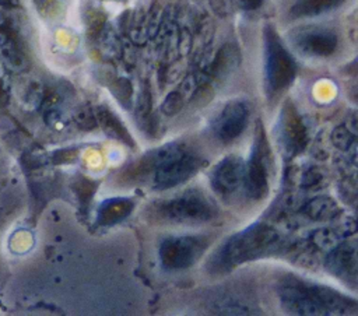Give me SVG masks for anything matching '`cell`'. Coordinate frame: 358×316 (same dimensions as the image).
<instances>
[{"instance_id": "5", "label": "cell", "mask_w": 358, "mask_h": 316, "mask_svg": "<svg viewBox=\"0 0 358 316\" xmlns=\"http://www.w3.org/2000/svg\"><path fill=\"white\" fill-rule=\"evenodd\" d=\"M157 215L173 223L207 221L216 215L214 206L202 195L188 193L157 206Z\"/></svg>"}, {"instance_id": "2", "label": "cell", "mask_w": 358, "mask_h": 316, "mask_svg": "<svg viewBox=\"0 0 358 316\" xmlns=\"http://www.w3.org/2000/svg\"><path fill=\"white\" fill-rule=\"evenodd\" d=\"M277 242L279 235L272 227L256 223L225 242L218 253V263L221 268H232L269 253Z\"/></svg>"}, {"instance_id": "16", "label": "cell", "mask_w": 358, "mask_h": 316, "mask_svg": "<svg viewBox=\"0 0 358 316\" xmlns=\"http://www.w3.org/2000/svg\"><path fill=\"white\" fill-rule=\"evenodd\" d=\"M181 102H182V99H181V97H179V94L178 92H172V94H169L167 97L162 108L165 110V112H173L178 108H181Z\"/></svg>"}, {"instance_id": "6", "label": "cell", "mask_w": 358, "mask_h": 316, "mask_svg": "<svg viewBox=\"0 0 358 316\" xmlns=\"http://www.w3.org/2000/svg\"><path fill=\"white\" fill-rule=\"evenodd\" d=\"M207 242L198 237H178L167 239L160 249V257L164 268L171 270L187 269L195 265L203 255Z\"/></svg>"}, {"instance_id": "4", "label": "cell", "mask_w": 358, "mask_h": 316, "mask_svg": "<svg viewBox=\"0 0 358 316\" xmlns=\"http://www.w3.org/2000/svg\"><path fill=\"white\" fill-rule=\"evenodd\" d=\"M296 65L272 27L265 30V76L267 90L279 92L294 80Z\"/></svg>"}, {"instance_id": "11", "label": "cell", "mask_w": 358, "mask_h": 316, "mask_svg": "<svg viewBox=\"0 0 358 316\" xmlns=\"http://www.w3.org/2000/svg\"><path fill=\"white\" fill-rule=\"evenodd\" d=\"M328 270L344 280L350 279L355 282L357 276V257L355 248L350 245H341L329 253L326 259Z\"/></svg>"}, {"instance_id": "9", "label": "cell", "mask_w": 358, "mask_h": 316, "mask_svg": "<svg viewBox=\"0 0 358 316\" xmlns=\"http://www.w3.org/2000/svg\"><path fill=\"white\" fill-rule=\"evenodd\" d=\"M248 121V108L241 101H232L227 103L221 115L216 122V135L224 141H232L238 136H241L247 126Z\"/></svg>"}, {"instance_id": "7", "label": "cell", "mask_w": 358, "mask_h": 316, "mask_svg": "<svg viewBox=\"0 0 358 316\" xmlns=\"http://www.w3.org/2000/svg\"><path fill=\"white\" fill-rule=\"evenodd\" d=\"M295 46L312 57H329L337 48V37L325 28H303L292 37Z\"/></svg>"}, {"instance_id": "14", "label": "cell", "mask_w": 358, "mask_h": 316, "mask_svg": "<svg viewBox=\"0 0 358 316\" xmlns=\"http://www.w3.org/2000/svg\"><path fill=\"white\" fill-rule=\"evenodd\" d=\"M344 0H298L292 6L291 14L294 17L318 16L340 6Z\"/></svg>"}, {"instance_id": "8", "label": "cell", "mask_w": 358, "mask_h": 316, "mask_svg": "<svg viewBox=\"0 0 358 316\" xmlns=\"http://www.w3.org/2000/svg\"><path fill=\"white\" fill-rule=\"evenodd\" d=\"M245 188L251 197L262 199L269 189L267 181V168L263 158V135L259 133L256 136V143L254 147V152L249 163L245 166V177H244Z\"/></svg>"}, {"instance_id": "10", "label": "cell", "mask_w": 358, "mask_h": 316, "mask_svg": "<svg viewBox=\"0 0 358 316\" xmlns=\"http://www.w3.org/2000/svg\"><path fill=\"white\" fill-rule=\"evenodd\" d=\"M245 164L240 157H227L223 160L211 175L214 189L221 195H229L244 184Z\"/></svg>"}, {"instance_id": "17", "label": "cell", "mask_w": 358, "mask_h": 316, "mask_svg": "<svg viewBox=\"0 0 358 316\" xmlns=\"http://www.w3.org/2000/svg\"><path fill=\"white\" fill-rule=\"evenodd\" d=\"M240 2L245 10H255V9L261 8L263 0H240Z\"/></svg>"}, {"instance_id": "12", "label": "cell", "mask_w": 358, "mask_h": 316, "mask_svg": "<svg viewBox=\"0 0 358 316\" xmlns=\"http://www.w3.org/2000/svg\"><path fill=\"white\" fill-rule=\"evenodd\" d=\"M135 207V203L131 199L115 197L105 200L98 210V224L112 226L126 219Z\"/></svg>"}, {"instance_id": "15", "label": "cell", "mask_w": 358, "mask_h": 316, "mask_svg": "<svg viewBox=\"0 0 358 316\" xmlns=\"http://www.w3.org/2000/svg\"><path fill=\"white\" fill-rule=\"evenodd\" d=\"M284 114V136L287 140V144L290 147L300 146L304 136V128L296 118L295 112H291V110H285Z\"/></svg>"}, {"instance_id": "3", "label": "cell", "mask_w": 358, "mask_h": 316, "mask_svg": "<svg viewBox=\"0 0 358 316\" xmlns=\"http://www.w3.org/2000/svg\"><path fill=\"white\" fill-rule=\"evenodd\" d=\"M147 166L154 171L156 186L168 189L188 181L200 167V160L181 146L169 144L154 151L147 158Z\"/></svg>"}, {"instance_id": "1", "label": "cell", "mask_w": 358, "mask_h": 316, "mask_svg": "<svg viewBox=\"0 0 358 316\" xmlns=\"http://www.w3.org/2000/svg\"><path fill=\"white\" fill-rule=\"evenodd\" d=\"M283 306L295 315H323L330 312H347L355 309V302L323 287H307L301 284L285 286L281 291Z\"/></svg>"}, {"instance_id": "18", "label": "cell", "mask_w": 358, "mask_h": 316, "mask_svg": "<svg viewBox=\"0 0 358 316\" xmlns=\"http://www.w3.org/2000/svg\"><path fill=\"white\" fill-rule=\"evenodd\" d=\"M6 101V97H5V92L2 90V87H0V102H5Z\"/></svg>"}, {"instance_id": "13", "label": "cell", "mask_w": 358, "mask_h": 316, "mask_svg": "<svg viewBox=\"0 0 358 316\" xmlns=\"http://www.w3.org/2000/svg\"><path fill=\"white\" fill-rule=\"evenodd\" d=\"M0 58L10 70L19 72L26 68L24 55L13 35L6 30H0Z\"/></svg>"}]
</instances>
